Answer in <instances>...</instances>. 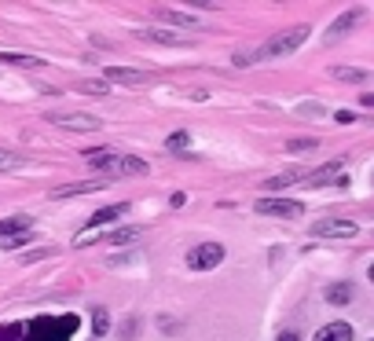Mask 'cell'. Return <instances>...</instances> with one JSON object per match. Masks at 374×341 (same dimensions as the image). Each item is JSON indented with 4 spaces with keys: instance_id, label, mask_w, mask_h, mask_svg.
I'll return each instance as SVG.
<instances>
[{
    "instance_id": "obj_17",
    "label": "cell",
    "mask_w": 374,
    "mask_h": 341,
    "mask_svg": "<svg viewBox=\"0 0 374 341\" xmlns=\"http://www.w3.org/2000/svg\"><path fill=\"white\" fill-rule=\"evenodd\" d=\"M0 62H12V67H45V59H37V56H19V51H0Z\"/></svg>"
},
{
    "instance_id": "obj_26",
    "label": "cell",
    "mask_w": 374,
    "mask_h": 341,
    "mask_svg": "<svg viewBox=\"0 0 374 341\" xmlns=\"http://www.w3.org/2000/svg\"><path fill=\"white\" fill-rule=\"evenodd\" d=\"M286 147H290V151H312V147H316V140H290Z\"/></svg>"
},
{
    "instance_id": "obj_30",
    "label": "cell",
    "mask_w": 374,
    "mask_h": 341,
    "mask_svg": "<svg viewBox=\"0 0 374 341\" xmlns=\"http://www.w3.org/2000/svg\"><path fill=\"white\" fill-rule=\"evenodd\" d=\"M363 106H374V92H363Z\"/></svg>"
},
{
    "instance_id": "obj_6",
    "label": "cell",
    "mask_w": 374,
    "mask_h": 341,
    "mask_svg": "<svg viewBox=\"0 0 374 341\" xmlns=\"http://www.w3.org/2000/svg\"><path fill=\"white\" fill-rule=\"evenodd\" d=\"M253 209L264 213V217H283V220H294V217H301L305 213L301 202H290V198H261Z\"/></svg>"
},
{
    "instance_id": "obj_19",
    "label": "cell",
    "mask_w": 374,
    "mask_h": 341,
    "mask_svg": "<svg viewBox=\"0 0 374 341\" xmlns=\"http://www.w3.org/2000/svg\"><path fill=\"white\" fill-rule=\"evenodd\" d=\"M290 184H305V176L301 173H283V176L264 180V187H268V191H279V187H290Z\"/></svg>"
},
{
    "instance_id": "obj_4",
    "label": "cell",
    "mask_w": 374,
    "mask_h": 341,
    "mask_svg": "<svg viewBox=\"0 0 374 341\" xmlns=\"http://www.w3.org/2000/svg\"><path fill=\"white\" fill-rule=\"evenodd\" d=\"M136 37H140V40H154V45H169V48H191V45H195V37L176 34V30H162V26H143V30H136Z\"/></svg>"
},
{
    "instance_id": "obj_18",
    "label": "cell",
    "mask_w": 374,
    "mask_h": 341,
    "mask_svg": "<svg viewBox=\"0 0 374 341\" xmlns=\"http://www.w3.org/2000/svg\"><path fill=\"white\" fill-rule=\"evenodd\" d=\"M330 73H334V81H356V84H363V81L371 78L367 70H352V67H334Z\"/></svg>"
},
{
    "instance_id": "obj_16",
    "label": "cell",
    "mask_w": 374,
    "mask_h": 341,
    "mask_svg": "<svg viewBox=\"0 0 374 341\" xmlns=\"http://www.w3.org/2000/svg\"><path fill=\"white\" fill-rule=\"evenodd\" d=\"M158 15H162V19H169V23H176V26H191V30L198 26V19H195V15L176 12V8H158Z\"/></svg>"
},
{
    "instance_id": "obj_5",
    "label": "cell",
    "mask_w": 374,
    "mask_h": 341,
    "mask_svg": "<svg viewBox=\"0 0 374 341\" xmlns=\"http://www.w3.org/2000/svg\"><path fill=\"white\" fill-rule=\"evenodd\" d=\"M220 261H224V246H220V242H202V246H195L187 253V264L195 272H209V268H217Z\"/></svg>"
},
{
    "instance_id": "obj_9",
    "label": "cell",
    "mask_w": 374,
    "mask_h": 341,
    "mask_svg": "<svg viewBox=\"0 0 374 341\" xmlns=\"http://www.w3.org/2000/svg\"><path fill=\"white\" fill-rule=\"evenodd\" d=\"M30 228H34V220H30L26 213H19V217H8V220H0V242H8V239H19V235H30Z\"/></svg>"
},
{
    "instance_id": "obj_2",
    "label": "cell",
    "mask_w": 374,
    "mask_h": 341,
    "mask_svg": "<svg viewBox=\"0 0 374 341\" xmlns=\"http://www.w3.org/2000/svg\"><path fill=\"white\" fill-rule=\"evenodd\" d=\"M84 162H89L92 169H100V173H117V176H143L147 169H151L143 158L114 154V151H89V154H84Z\"/></svg>"
},
{
    "instance_id": "obj_7",
    "label": "cell",
    "mask_w": 374,
    "mask_h": 341,
    "mask_svg": "<svg viewBox=\"0 0 374 341\" xmlns=\"http://www.w3.org/2000/svg\"><path fill=\"white\" fill-rule=\"evenodd\" d=\"M356 231L360 228L352 220H319L316 228H312V235L316 239H352Z\"/></svg>"
},
{
    "instance_id": "obj_22",
    "label": "cell",
    "mask_w": 374,
    "mask_h": 341,
    "mask_svg": "<svg viewBox=\"0 0 374 341\" xmlns=\"http://www.w3.org/2000/svg\"><path fill=\"white\" fill-rule=\"evenodd\" d=\"M106 330H110V316H106V308H95V312H92V334L103 338Z\"/></svg>"
},
{
    "instance_id": "obj_24",
    "label": "cell",
    "mask_w": 374,
    "mask_h": 341,
    "mask_svg": "<svg viewBox=\"0 0 374 341\" xmlns=\"http://www.w3.org/2000/svg\"><path fill=\"white\" fill-rule=\"evenodd\" d=\"M110 239L114 242H136V239H140V228H121V231H114Z\"/></svg>"
},
{
    "instance_id": "obj_15",
    "label": "cell",
    "mask_w": 374,
    "mask_h": 341,
    "mask_svg": "<svg viewBox=\"0 0 374 341\" xmlns=\"http://www.w3.org/2000/svg\"><path fill=\"white\" fill-rule=\"evenodd\" d=\"M360 19H363V12H349V15H341V19H338V23H334V26H330V34H327V40H338L341 34H349V30H352V26H356V23H360Z\"/></svg>"
},
{
    "instance_id": "obj_32",
    "label": "cell",
    "mask_w": 374,
    "mask_h": 341,
    "mask_svg": "<svg viewBox=\"0 0 374 341\" xmlns=\"http://www.w3.org/2000/svg\"><path fill=\"white\" fill-rule=\"evenodd\" d=\"M371 341H374V338H371Z\"/></svg>"
},
{
    "instance_id": "obj_1",
    "label": "cell",
    "mask_w": 374,
    "mask_h": 341,
    "mask_svg": "<svg viewBox=\"0 0 374 341\" xmlns=\"http://www.w3.org/2000/svg\"><path fill=\"white\" fill-rule=\"evenodd\" d=\"M78 327H81L78 316H37L0 327V341H70L78 334Z\"/></svg>"
},
{
    "instance_id": "obj_23",
    "label": "cell",
    "mask_w": 374,
    "mask_h": 341,
    "mask_svg": "<svg viewBox=\"0 0 374 341\" xmlns=\"http://www.w3.org/2000/svg\"><path fill=\"white\" fill-rule=\"evenodd\" d=\"M187 143H191V136H187V132H173V136L165 140L169 151H187Z\"/></svg>"
},
{
    "instance_id": "obj_25",
    "label": "cell",
    "mask_w": 374,
    "mask_h": 341,
    "mask_svg": "<svg viewBox=\"0 0 374 341\" xmlns=\"http://www.w3.org/2000/svg\"><path fill=\"white\" fill-rule=\"evenodd\" d=\"M81 89H84V92H92V95H106V84H103V81H84Z\"/></svg>"
},
{
    "instance_id": "obj_13",
    "label": "cell",
    "mask_w": 374,
    "mask_h": 341,
    "mask_svg": "<svg viewBox=\"0 0 374 341\" xmlns=\"http://www.w3.org/2000/svg\"><path fill=\"white\" fill-rule=\"evenodd\" d=\"M103 180H84V184H67L56 191V198H70V195H92V191H103Z\"/></svg>"
},
{
    "instance_id": "obj_10",
    "label": "cell",
    "mask_w": 374,
    "mask_h": 341,
    "mask_svg": "<svg viewBox=\"0 0 374 341\" xmlns=\"http://www.w3.org/2000/svg\"><path fill=\"white\" fill-rule=\"evenodd\" d=\"M341 169H345V162H341V158H338V162L319 165V169H316V176H305V187H323V184H334Z\"/></svg>"
},
{
    "instance_id": "obj_3",
    "label": "cell",
    "mask_w": 374,
    "mask_h": 341,
    "mask_svg": "<svg viewBox=\"0 0 374 341\" xmlns=\"http://www.w3.org/2000/svg\"><path fill=\"white\" fill-rule=\"evenodd\" d=\"M308 34H312L308 26H290V30H283V34H275L268 45L257 51V59H279V56H290V51H297V48H301L305 40H308Z\"/></svg>"
},
{
    "instance_id": "obj_27",
    "label": "cell",
    "mask_w": 374,
    "mask_h": 341,
    "mask_svg": "<svg viewBox=\"0 0 374 341\" xmlns=\"http://www.w3.org/2000/svg\"><path fill=\"white\" fill-rule=\"evenodd\" d=\"M184 202H187V195H184V191H176V195L169 198V206H173V209H180V206H184Z\"/></svg>"
},
{
    "instance_id": "obj_21",
    "label": "cell",
    "mask_w": 374,
    "mask_h": 341,
    "mask_svg": "<svg viewBox=\"0 0 374 341\" xmlns=\"http://www.w3.org/2000/svg\"><path fill=\"white\" fill-rule=\"evenodd\" d=\"M26 158L15 154V151H0V173H12V169H23Z\"/></svg>"
},
{
    "instance_id": "obj_8",
    "label": "cell",
    "mask_w": 374,
    "mask_h": 341,
    "mask_svg": "<svg viewBox=\"0 0 374 341\" xmlns=\"http://www.w3.org/2000/svg\"><path fill=\"white\" fill-rule=\"evenodd\" d=\"M51 125L70 132H95L100 129V118H89V114H51Z\"/></svg>"
},
{
    "instance_id": "obj_28",
    "label": "cell",
    "mask_w": 374,
    "mask_h": 341,
    "mask_svg": "<svg viewBox=\"0 0 374 341\" xmlns=\"http://www.w3.org/2000/svg\"><path fill=\"white\" fill-rule=\"evenodd\" d=\"M334 118H338L341 125H349V121H356V114H352V110H338V114H334Z\"/></svg>"
},
{
    "instance_id": "obj_29",
    "label": "cell",
    "mask_w": 374,
    "mask_h": 341,
    "mask_svg": "<svg viewBox=\"0 0 374 341\" xmlns=\"http://www.w3.org/2000/svg\"><path fill=\"white\" fill-rule=\"evenodd\" d=\"M275 341H301V334H297V330H283V334L275 338Z\"/></svg>"
},
{
    "instance_id": "obj_31",
    "label": "cell",
    "mask_w": 374,
    "mask_h": 341,
    "mask_svg": "<svg viewBox=\"0 0 374 341\" xmlns=\"http://www.w3.org/2000/svg\"><path fill=\"white\" fill-rule=\"evenodd\" d=\"M367 275H371V283H374V264H371V272H367Z\"/></svg>"
},
{
    "instance_id": "obj_11",
    "label": "cell",
    "mask_w": 374,
    "mask_h": 341,
    "mask_svg": "<svg viewBox=\"0 0 374 341\" xmlns=\"http://www.w3.org/2000/svg\"><path fill=\"white\" fill-rule=\"evenodd\" d=\"M312 341H352V327L345 323V319H334V323L319 327Z\"/></svg>"
},
{
    "instance_id": "obj_12",
    "label": "cell",
    "mask_w": 374,
    "mask_h": 341,
    "mask_svg": "<svg viewBox=\"0 0 374 341\" xmlns=\"http://www.w3.org/2000/svg\"><path fill=\"white\" fill-rule=\"evenodd\" d=\"M125 213H129V206H125V202H117V206H103V209H95L92 217H89V228L110 224V220H117V217H125Z\"/></svg>"
},
{
    "instance_id": "obj_14",
    "label": "cell",
    "mask_w": 374,
    "mask_h": 341,
    "mask_svg": "<svg viewBox=\"0 0 374 341\" xmlns=\"http://www.w3.org/2000/svg\"><path fill=\"white\" fill-rule=\"evenodd\" d=\"M106 81H117V84H140V81H143V70H129V67H106Z\"/></svg>"
},
{
    "instance_id": "obj_20",
    "label": "cell",
    "mask_w": 374,
    "mask_h": 341,
    "mask_svg": "<svg viewBox=\"0 0 374 341\" xmlns=\"http://www.w3.org/2000/svg\"><path fill=\"white\" fill-rule=\"evenodd\" d=\"M327 301H330V305H349V301H352V286H349V283L330 286V290H327Z\"/></svg>"
}]
</instances>
